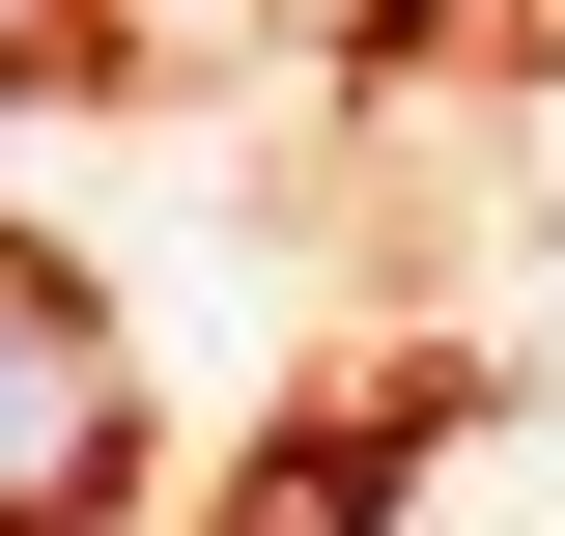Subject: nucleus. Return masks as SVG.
Masks as SVG:
<instances>
[{
  "label": "nucleus",
  "mask_w": 565,
  "mask_h": 536,
  "mask_svg": "<svg viewBox=\"0 0 565 536\" xmlns=\"http://www.w3.org/2000/svg\"><path fill=\"white\" fill-rule=\"evenodd\" d=\"M85 508H114V339L57 255H0V536H85Z\"/></svg>",
  "instance_id": "f257e3e1"
},
{
  "label": "nucleus",
  "mask_w": 565,
  "mask_h": 536,
  "mask_svg": "<svg viewBox=\"0 0 565 536\" xmlns=\"http://www.w3.org/2000/svg\"><path fill=\"white\" fill-rule=\"evenodd\" d=\"M29 29H57V0H0V57H29Z\"/></svg>",
  "instance_id": "f03ea898"
}]
</instances>
